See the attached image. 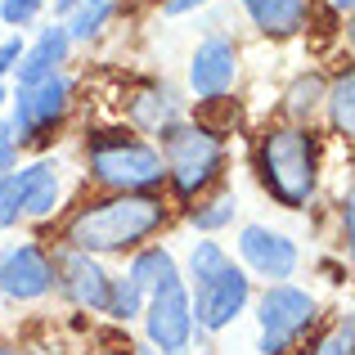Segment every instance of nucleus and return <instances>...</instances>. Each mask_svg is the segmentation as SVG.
<instances>
[{
    "mask_svg": "<svg viewBox=\"0 0 355 355\" xmlns=\"http://www.w3.org/2000/svg\"><path fill=\"white\" fill-rule=\"evenodd\" d=\"M166 225V207L157 193H113L104 202H90L86 211L68 220V248L86 257H113V252H139V243L153 239Z\"/></svg>",
    "mask_w": 355,
    "mask_h": 355,
    "instance_id": "f257e3e1",
    "label": "nucleus"
},
{
    "mask_svg": "<svg viewBox=\"0 0 355 355\" xmlns=\"http://www.w3.org/2000/svg\"><path fill=\"white\" fill-rule=\"evenodd\" d=\"M184 288H189L193 329L202 333H225L252 302V279L230 261V252L220 243H193Z\"/></svg>",
    "mask_w": 355,
    "mask_h": 355,
    "instance_id": "f03ea898",
    "label": "nucleus"
},
{
    "mask_svg": "<svg viewBox=\"0 0 355 355\" xmlns=\"http://www.w3.org/2000/svg\"><path fill=\"white\" fill-rule=\"evenodd\" d=\"M257 175L288 211H302L320 184V144L306 126H270L257 144Z\"/></svg>",
    "mask_w": 355,
    "mask_h": 355,
    "instance_id": "7ed1b4c3",
    "label": "nucleus"
},
{
    "mask_svg": "<svg viewBox=\"0 0 355 355\" xmlns=\"http://www.w3.org/2000/svg\"><path fill=\"white\" fill-rule=\"evenodd\" d=\"M162 171L175 184L180 198L211 189L225 171V139L211 126H193V121H175L162 130Z\"/></svg>",
    "mask_w": 355,
    "mask_h": 355,
    "instance_id": "20e7f679",
    "label": "nucleus"
},
{
    "mask_svg": "<svg viewBox=\"0 0 355 355\" xmlns=\"http://www.w3.org/2000/svg\"><path fill=\"white\" fill-rule=\"evenodd\" d=\"M86 162H90V175L104 189H117V193H148L153 184L166 180L162 153L153 144H144V139L126 135V130H99V135H90Z\"/></svg>",
    "mask_w": 355,
    "mask_h": 355,
    "instance_id": "39448f33",
    "label": "nucleus"
},
{
    "mask_svg": "<svg viewBox=\"0 0 355 355\" xmlns=\"http://www.w3.org/2000/svg\"><path fill=\"white\" fill-rule=\"evenodd\" d=\"M315 315H320V302H315L306 288L297 284H270L257 302V351L261 355H288L297 347V338L315 329Z\"/></svg>",
    "mask_w": 355,
    "mask_h": 355,
    "instance_id": "423d86ee",
    "label": "nucleus"
},
{
    "mask_svg": "<svg viewBox=\"0 0 355 355\" xmlns=\"http://www.w3.org/2000/svg\"><path fill=\"white\" fill-rule=\"evenodd\" d=\"M144 342L157 355H189L193 351V311L184 275H171L144 297Z\"/></svg>",
    "mask_w": 355,
    "mask_h": 355,
    "instance_id": "0eeeda50",
    "label": "nucleus"
},
{
    "mask_svg": "<svg viewBox=\"0 0 355 355\" xmlns=\"http://www.w3.org/2000/svg\"><path fill=\"white\" fill-rule=\"evenodd\" d=\"M72 86L63 72H50V77L32 81V86H18L9 95V130H14V144H36L45 130H54L68 113Z\"/></svg>",
    "mask_w": 355,
    "mask_h": 355,
    "instance_id": "6e6552de",
    "label": "nucleus"
},
{
    "mask_svg": "<svg viewBox=\"0 0 355 355\" xmlns=\"http://www.w3.org/2000/svg\"><path fill=\"white\" fill-rule=\"evenodd\" d=\"M50 261H54V284H59V293L68 297L77 311H95V315L108 311L113 275H108L95 257H86V252H77V248H63L59 257H50Z\"/></svg>",
    "mask_w": 355,
    "mask_h": 355,
    "instance_id": "1a4fd4ad",
    "label": "nucleus"
},
{
    "mask_svg": "<svg viewBox=\"0 0 355 355\" xmlns=\"http://www.w3.org/2000/svg\"><path fill=\"white\" fill-rule=\"evenodd\" d=\"M54 288V261L36 243L0 248V297L5 302H41Z\"/></svg>",
    "mask_w": 355,
    "mask_h": 355,
    "instance_id": "9d476101",
    "label": "nucleus"
},
{
    "mask_svg": "<svg viewBox=\"0 0 355 355\" xmlns=\"http://www.w3.org/2000/svg\"><path fill=\"white\" fill-rule=\"evenodd\" d=\"M239 257L252 275L270 279V284H288L297 275V266H302L297 243L270 225H243L239 230Z\"/></svg>",
    "mask_w": 355,
    "mask_h": 355,
    "instance_id": "9b49d317",
    "label": "nucleus"
},
{
    "mask_svg": "<svg viewBox=\"0 0 355 355\" xmlns=\"http://www.w3.org/2000/svg\"><path fill=\"white\" fill-rule=\"evenodd\" d=\"M239 81V45L230 36H207L198 41L189 59V90L198 99H225Z\"/></svg>",
    "mask_w": 355,
    "mask_h": 355,
    "instance_id": "f8f14e48",
    "label": "nucleus"
},
{
    "mask_svg": "<svg viewBox=\"0 0 355 355\" xmlns=\"http://www.w3.org/2000/svg\"><path fill=\"white\" fill-rule=\"evenodd\" d=\"M9 180H14V193H18V211H23L27 220L50 216V211L59 207V198H63L59 162H50V157L23 166V171H9Z\"/></svg>",
    "mask_w": 355,
    "mask_h": 355,
    "instance_id": "ddd939ff",
    "label": "nucleus"
},
{
    "mask_svg": "<svg viewBox=\"0 0 355 355\" xmlns=\"http://www.w3.org/2000/svg\"><path fill=\"white\" fill-rule=\"evenodd\" d=\"M248 18L257 23L261 36H275V41H288L306 27L311 18V0H243Z\"/></svg>",
    "mask_w": 355,
    "mask_h": 355,
    "instance_id": "4468645a",
    "label": "nucleus"
},
{
    "mask_svg": "<svg viewBox=\"0 0 355 355\" xmlns=\"http://www.w3.org/2000/svg\"><path fill=\"white\" fill-rule=\"evenodd\" d=\"M68 50H72V41H68V32H63V23L45 27V32L36 36V45H32V50H23V59H18V68H14L18 72V86H32V81L59 72V63H68Z\"/></svg>",
    "mask_w": 355,
    "mask_h": 355,
    "instance_id": "2eb2a0df",
    "label": "nucleus"
},
{
    "mask_svg": "<svg viewBox=\"0 0 355 355\" xmlns=\"http://www.w3.org/2000/svg\"><path fill=\"white\" fill-rule=\"evenodd\" d=\"M126 117L135 121L139 130H148V135H162L166 126L180 121V108H175V95L166 86H148V90H139V95H130Z\"/></svg>",
    "mask_w": 355,
    "mask_h": 355,
    "instance_id": "dca6fc26",
    "label": "nucleus"
},
{
    "mask_svg": "<svg viewBox=\"0 0 355 355\" xmlns=\"http://www.w3.org/2000/svg\"><path fill=\"white\" fill-rule=\"evenodd\" d=\"M130 279H135L139 284V293H153L157 284H162V279H171V275H180V270H175V257L166 248H139L135 257H130V270H126Z\"/></svg>",
    "mask_w": 355,
    "mask_h": 355,
    "instance_id": "f3484780",
    "label": "nucleus"
},
{
    "mask_svg": "<svg viewBox=\"0 0 355 355\" xmlns=\"http://www.w3.org/2000/svg\"><path fill=\"white\" fill-rule=\"evenodd\" d=\"M324 104H329V121L338 135H351L355 130V77L342 72L329 90H324Z\"/></svg>",
    "mask_w": 355,
    "mask_h": 355,
    "instance_id": "a211bd4d",
    "label": "nucleus"
},
{
    "mask_svg": "<svg viewBox=\"0 0 355 355\" xmlns=\"http://www.w3.org/2000/svg\"><path fill=\"white\" fill-rule=\"evenodd\" d=\"M108 18H113V0H99V5H77L68 14V23H63V32H68V41H90V36L104 32Z\"/></svg>",
    "mask_w": 355,
    "mask_h": 355,
    "instance_id": "6ab92c4d",
    "label": "nucleus"
},
{
    "mask_svg": "<svg viewBox=\"0 0 355 355\" xmlns=\"http://www.w3.org/2000/svg\"><path fill=\"white\" fill-rule=\"evenodd\" d=\"M139 311H144V293H139V284L130 275H121L113 279V293H108V311L104 315H113V320H139Z\"/></svg>",
    "mask_w": 355,
    "mask_h": 355,
    "instance_id": "aec40b11",
    "label": "nucleus"
},
{
    "mask_svg": "<svg viewBox=\"0 0 355 355\" xmlns=\"http://www.w3.org/2000/svg\"><path fill=\"white\" fill-rule=\"evenodd\" d=\"M320 104H324V81L320 77H302L293 90H288V117H293V126H302Z\"/></svg>",
    "mask_w": 355,
    "mask_h": 355,
    "instance_id": "412c9836",
    "label": "nucleus"
},
{
    "mask_svg": "<svg viewBox=\"0 0 355 355\" xmlns=\"http://www.w3.org/2000/svg\"><path fill=\"white\" fill-rule=\"evenodd\" d=\"M239 202L234 198H216V202H202V207H189V225L202 230V234H216V230H225L230 220H234Z\"/></svg>",
    "mask_w": 355,
    "mask_h": 355,
    "instance_id": "4be33fe9",
    "label": "nucleus"
},
{
    "mask_svg": "<svg viewBox=\"0 0 355 355\" xmlns=\"http://www.w3.org/2000/svg\"><path fill=\"white\" fill-rule=\"evenodd\" d=\"M351 347H355V329H351L347 315H342V320L333 324L320 342H311V347H306V355H351Z\"/></svg>",
    "mask_w": 355,
    "mask_h": 355,
    "instance_id": "5701e85b",
    "label": "nucleus"
},
{
    "mask_svg": "<svg viewBox=\"0 0 355 355\" xmlns=\"http://www.w3.org/2000/svg\"><path fill=\"white\" fill-rule=\"evenodd\" d=\"M41 5H45V0H0V23L27 27L36 14H41Z\"/></svg>",
    "mask_w": 355,
    "mask_h": 355,
    "instance_id": "b1692460",
    "label": "nucleus"
},
{
    "mask_svg": "<svg viewBox=\"0 0 355 355\" xmlns=\"http://www.w3.org/2000/svg\"><path fill=\"white\" fill-rule=\"evenodd\" d=\"M14 157H18V144H14V130H9V121L0 117V180H5V175L14 171Z\"/></svg>",
    "mask_w": 355,
    "mask_h": 355,
    "instance_id": "393cba45",
    "label": "nucleus"
},
{
    "mask_svg": "<svg viewBox=\"0 0 355 355\" xmlns=\"http://www.w3.org/2000/svg\"><path fill=\"white\" fill-rule=\"evenodd\" d=\"M23 50H27V45L18 41V36H9V41H0V81H5L9 72L18 68V59H23Z\"/></svg>",
    "mask_w": 355,
    "mask_h": 355,
    "instance_id": "a878e982",
    "label": "nucleus"
},
{
    "mask_svg": "<svg viewBox=\"0 0 355 355\" xmlns=\"http://www.w3.org/2000/svg\"><path fill=\"white\" fill-rule=\"evenodd\" d=\"M198 5H211V0H166V18H180V14H189V9H198Z\"/></svg>",
    "mask_w": 355,
    "mask_h": 355,
    "instance_id": "bb28decb",
    "label": "nucleus"
},
{
    "mask_svg": "<svg viewBox=\"0 0 355 355\" xmlns=\"http://www.w3.org/2000/svg\"><path fill=\"white\" fill-rule=\"evenodd\" d=\"M77 5H81V0H54V9H59V14H72Z\"/></svg>",
    "mask_w": 355,
    "mask_h": 355,
    "instance_id": "cd10ccee",
    "label": "nucleus"
},
{
    "mask_svg": "<svg viewBox=\"0 0 355 355\" xmlns=\"http://www.w3.org/2000/svg\"><path fill=\"white\" fill-rule=\"evenodd\" d=\"M135 355H157V351L148 347V342H135Z\"/></svg>",
    "mask_w": 355,
    "mask_h": 355,
    "instance_id": "c85d7f7f",
    "label": "nucleus"
},
{
    "mask_svg": "<svg viewBox=\"0 0 355 355\" xmlns=\"http://www.w3.org/2000/svg\"><path fill=\"white\" fill-rule=\"evenodd\" d=\"M329 5L338 9V14H347V9H351V0H329Z\"/></svg>",
    "mask_w": 355,
    "mask_h": 355,
    "instance_id": "c756f323",
    "label": "nucleus"
},
{
    "mask_svg": "<svg viewBox=\"0 0 355 355\" xmlns=\"http://www.w3.org/2000/svg\"><path fill=\"white\" fill-rule=\"evenodd\" d=\"M5 104H9V95H5V90H0V117H5Z\"/></svg>",
    "mask_w": 355,
    "mask_h": 355,
    "instance_id": "7c9ffc66",
    "label": "nucleus"
},
{
    "mask_svg": "<svg viewBox=\"0 0 355 355\" xmlns=\"http://www.w3.org/2000/svg\"><path fill=\"white\" fill-rule=\"evenodd\" d=\"M81 5H99V0H81Z\"/></svg>",
    "mask_w": 355,
    "mask_h": 355,
    "instance_id": "2f4dec72",
    "label": "nucleus"
},
{
    "mask_svg": "<svg viewBox=\"0 0 355 355\" xmlns=\"http://www.w3.org/2000/svg\"><path fill=\"white\" fill-rule=\"evenodd\" d=\"M0 355H14V351H0Z\"/></svg>",
    "mask_w": 355,
    "mask_h": 355,
    "instance_id": "473e14b6",
    "label": "nucleus"
}]
</instances>
